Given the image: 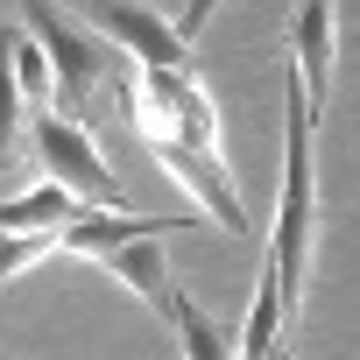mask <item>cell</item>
I'll list each match as a JSON object with an SVG mask.
<instances>
[{
    "mask_svg": "<svg viewBox=\"0 0 360 360\" xmlns=\"http://www.w3.org/2000/svg\"><path fill=\"white\" fill-rule=\"evenodd\" d=\"M22 22H29V36H36L43 64H50V85H57V99H64V113L78 127L106 120L113 106H134V71L106 43H92L78 22H64L57 0H22Z\"/></svg>",
    "mask_w": 360,
    "mask_h": 360,
    "instance_id": "obj_1",
    "label": "cell"
},
{
    "mask_svg": "<svg viewBox=\"0 0 360 360\" xmlns=\"http://www.w3.org/2000/svg\"><path fill=\"white\" fill-rule=\"evenodd\" d=\"M134 127L148 134L155 162H162L226 233H255V226H248V205H240V191H233V176H226V162H219V148L191 141L184 113H176V99H169V85H162V71H141V78H134Z\"/></svg>",
    "mask_w": 360,
    "mask_h": 360,
    "instance_id": "obj_2",
    "label": "cell"
},
{
    "mask_svg": "<svg viewBox=\"0 0 360 360\" xmlns=\"http://www.w3.org/2000/svg\"><path fill=\"white\" fill-rule=\"evenodd\" d=\"M283 106H290V148H283V212H276V248H269V276L283 290V325H297L304 311V269H311V127L318 113L297 92V71L283 78Z\"/></svg>",
    "mask_w": 360,
    "mask_h": 360,
    "instance_id": "obj_3",
    "label": "cell"
},
{
    "mask_svg": "<svg viewBox=\"0 0 360 360\" xmlns=\"http://www.w3.org/2000/svg\"><path fill=\"white\" fill-rule=\"evenodd\" d=\"M29 141H36L43 169H50V184H64L78 205H92V212H127L120 184L106 176V162H99V148H92V134H85L78 120H64V113H43V120L29 127Z\"/></svg>",
    "mask_w": 360,
    "mask_h": 360,
    "instance_id": "obj_4",
    "label": "cell"
},
{
    "mask_svg": "<svg viewBox=\"0 0 360 360\" xmlns=\"http://www.w3.org/2000/svg\"><path fill=\"white\" fill-rule=\"evenodd\" d=\"M85 22L106 29L141 71H191V43L176 36V22L148 15L141 0H85Z\"/></svg>",
    "mask_w": 360,
    "mask_h": 360,
    "instance_id": "obj_5",
    "label": "cell"
},
{
    "mask_svg": "<svg viewBox=\"0 0 360 360\" xmlns=\"http://www.w3.org/2000/svg\"><path fill=\"white\" fill-rule=\"evenodd\" d=\"M283 50H290V71H297L304 106L325 113V99H332V64H339V8H332V0H297Z\"/></svg>",
    "mask_w": 360,
    "mask_h": 360,
    "instance_id": "obj_6",
    "label": "cell"
},
{
    "mask_svg": "<svg viewBox=\"0 0 360 360\" xmlns=\"http://www.w3.org/2000/svg\"><path fill=\"white\" fill-rule=\"evenodd\" d=\"M78 219V198L64 191V184H43V191H29V198H8L0 205V233H64Z\"/></svg>",
    "mask_w": 360,
    "mask_h": 360,
    "instance_id": "obj_7",
    "label": "cell"
},
{
    "mask_svg": "<svg viewBox=\"0 0 360 360\" xmlns=\"http://www.w3.org/2000/svg\"><path fill=\"white\" fill-rule=\"evenodd\" d=\"M162 318L176 325V346H184V360H233L226 332H219V325H212V318H205V311H198V304H191L184 290L169 297V311H162Z\"/></svg>",
    "mask_w": 360,
    "mask_h": 360,
    "instance_id": "obj_8",
    "label": "cell"
},
{
    "mask_svg": "<svg viewBox=\"0 0 360 360\" xmlns=\"http://www.w3.org/2000/svg\"><path fill=\"white\" fill-rule=\"evenodd\" d=\"M269 346H283V290H276V276H269V262H262V276H255V311H248V332H240V360H262Z\"/></svg>",
    "mask_w": 360,
    "mask_h": 360,
    "instance_id": "obj_9",
    "label": "cell"
},
{
    "mask_svg": "<svg viewBox=\"0 0 360 360\" xmlns=\"http://www.w3.org/2000/svg\"><path fill=\"white\" fill-rule=\"evenodd\" d=\"M15 141H22V78H15L8 43H0V169L15 162Z\"/></svg>",
    "mask_w": 360,
    "mask_h": 360,
    "instance_id": "obj_10",
    "label": "cell"
},
{
    "mask_svg": "<svg viewBox=\"0 0 360 360\" xmlns=\"http://www.w3.org/2000/svg\"><path fill=\"white\" fill-rule=\"evenodd\" d=\"M57 248H64V233H8V240H0V283L22 276V269L43 262V255H57Z\"/></svg>",
    "mask_w": 360,
    "mask_h": 360,
    "instance_id": "obj_11",
    "label": "cell"
},
{
    "mask_svg": "<svg viewBox=\"0 0 360 360\" xmlns=\"http://www.w3.org/2000/svg\"><path fill=\"white\" fill-rule=\"evenodd\" d=\"M212 15H219V0H184V15H176V36L191 43V36H198V29H205Z\"/></svg>",
    "mask_w": 360,
    "mask_h": 360,
    "instance_id": "obj_12",
    "label": "cell"
}]
</instances>
